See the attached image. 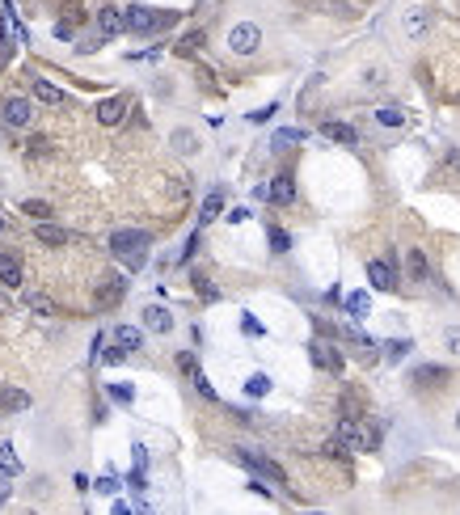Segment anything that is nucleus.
<instances>
[{"instance_id": "obj_50", "label": "nucleus", "mask_w": 460, "mask_h": 515, "mask_svg": "<svg viewBox=\"0 0 460 515\" xmlns=\"http://www.w3.org/2000/svg\"><path fill=\"white\" fill-rule=\"evenodd\" d=\"M456 427H460V410H456Z\"/></svg>"}, {"instance_id": "obj_41", "label": "nucleus", "mask_w": 460, "mask_h": 515, "mask_svg": "<svg viewBox=\"0 0 460 515\" xmlns=\"http://www.w3.org/2000/svg\"><path fill=\"white\" fill-rule=\"evenodd\" d=\"M173 144H178V152H194V135H190V131H178Z\"/></svg>"}, {"instance_id": "obj_12", "label": "nucleus", "mask_w": 460, "mask_h": 515, "mask_svg": "<svg viewBox=\"0 0 460 515\" xmlns=\"http://www.w3.org/2000/svg\"><path fill=\"white\" fill-rule=\"evenodd\" d=\"M30 93H34L38 101H46V106H68V93L56 89L51 81H30Z\"/></svg>"}, {"instance_id": "obj_25", "label": "nucleus", "mask_w": 460, "mask_h": 515, "mask_svg": "<svg viewBox=\"0 0 460 515\" xmlns=\"http://www.w3.org/2000/svg\"><path fill=\"white\" fill-rule=\"evenodd\" d=\"M376 123H384V127H401V123H405V110H401V106H380V110H376Z\"/></svg>"}, {"instance_id": "obj_7", "label": "nucleus", "mask_w": 460, "mask_h": 515, "mask_svg": "<svg viewBox=\"0 0 460 515\" xmlns=\"http://www.w3.org/2000/svg\"><path fill=\"white\" fill-rule=\"evenodd\" d=\"M144 326L152 334H173V313H169V308H161V304H148L144 308Z\"/></svg>"}, {"instance_id": "obj_9", "label": "nucleus", "mask_w": 460, "mask_h": 515, "mask_svg": "<svg viewBox=\"0 0 460 515\" xmlns=\"http://www.w3.org/2000/svg\"><path fill=\"white\" fill-rule=\"evenodd\" d=\"M34 237H38L42 245H68V241H72V233H68V228L51 224V220H34Z\"/></svg>"}, {"instance_id": "obj_33", "label": "nucleus", "mask_w": 460, "mask_h": 515, "mask_svg": "<svg viewBox=\"0 0 460 515\" xmlns=\"http://www.w3.org/2000/svg\"><path fill=\"white\" fill-rule=\"evenodd\" d=\"M271 249H275V253H287V249H291V237H287L283 228H271Z\"/></svg>"}, {"instance_id": "obj_26", "label": "nucleus", "mask_w": 460, "mask_h": 515, "mask_svg": "<svg viewBox=\"0 0 460 515\" xmlns=\"http://www.w3.org/2000/svg\"><path fill=\"white\" fill-rule=\"evenodd\" d=\"M423 30H427V13H423V9H410V13H405V34L418 38Z\"/></svg>"}, {"instance_id": "obj_5", "label": "nucleus", "mask_w": 460, "mask_h": 515, "mask_svg": "<svg viewBox=\"0 0 460 515\" xmlns=\"http://www.w3.org/2000/svg\"><path fill=\"white\" fill-rule=\"evenodd\" d=\"M0 115H5V123H9V127H26V123H30V115H34V106H30L26 97H5Z\"/></svg>"}, {"instance_id": "obj_28", "label": "nucleus", "mask_w": 460, "mask_h": 515, "mask_svg": "<svg viewBox=\"0 0 460 515\" xmlns=\"http://www.w3.org/2000/svg\"><path fill=\"white\" fill-rule=\"evenodd\" d=\"M198 47H203V30H190V34H186V38H182L173 51H178V56H194Z\"/></svg>"}, {"instance_id": "obj_30", "label": "nucleus", "mask_w": 460, "mask_h": 515, "mask_svg": "<svg viewBox=\"0 0 460 515\" xmlns=\"http://www.w3.org/2000/svg\"><path fill=\"white\" fill-rule=\"evenodd\" d=\"M190 380H194V389H198L203 397H207V401H216V389H212V380H207V376H203V372H198V364L190 368Z\"/></svg>"}, {"instance_id": "obj_14", "label": "nucleus", "mask_w": 460, "mask_h": 515, "mask_svg": "<svg viewBox=\"0 0 460 515\" xmlns=\"http://www.w3.org/2000/svg\"><path fill=\"white\" fill-rule=\"evenodd\" d=\"M313 364L325 368V372H342V355L330 342H313Z\"/></svg>"}, {"instance_id": "obj_27", "label": "nucleus", "mask_w": 460, "mask_h": 515, "mask_svg": "<svg viewBox=\"0 0 460 515\" xmlns=\"http://www.w3.org/2000/svg\"><path fill=\"white\" fill-rule=\"evenodd\" d=\"M405 351H414L410 338H397V342H384V355H389V364H397V359H405Z\"/></svg>"}, {"instance_id": "obj_13", "label": "nucleus", "mask_w": 460, "mask_h": 515, "mask_svg": "<svg viewBox=\"0 0 460 515\" xmlns=\"http://www.w3.org/2000/svg\"><path fill=\"white\" fill-rule=\"evenodd\" d=\"M405 283H427V258H423V249H405Z\"/></svg>"}, {"instance_id": "obj_23", "label": "nucleus", "mask_w": 460, "mask_h": 515, "mask_svg": "<svg viewBox=\"0 0 460 515\" xmlns=\"http://www.w3.org/2000/svg\"><path fill=\"white\" fill-rule=\"evenodd\" d=\"M0 473H5V478H17V473H22V460L13 456V448H9V444L0 448Z\"/></svg>"}, {"instance_id": "obj_19", "label": "nucleus", "mask_w": 460, "mask_h": 515, "mask_svg": "<svg viewBox=\"0 0 460 515\" xmlns=\"http://www.w3.org/2000/svg\"><path fill=\"white\" fill-rule=\"evenodd\" d=\"M321 135L334 140V144H355V140H359L355 127H346V123H321Z\"/></svg>"}, {"instance_id": "obj_10", "label": "nucleus", "mask_w": 460, "mask_h": 515, "mask_svg": "<svg viewBox=\"0 0 460 515\" xmlns=\"http://www.w3.org/2000/svg\"><path fill=\"white\" fill-rule=\"evenodd\" d=\"M266 194H271V203H279V208H291V203H296V182H291V174H279Z\"/></svg>"}, {"instance_id": "obj_6", "label": "nucleus", "mask_w": 460, "mask_h": 515, "mask_svg": "<svg viewBox=\"0 0 460 515\" xmlns=\"http://www.w3.org/2000/svg\"><path fill=\"white\" fill-rule=\"evenodd\" d=\"M123 119H127V97H106L97 106V123L101 127H119Z\"/></svg>"}, {"instance_id": "obj_1", "label": "nucleus", "mask_w": 460, "mask_h": 515, "mask_svg": "<svg viewBox=\"0 0 460 515\" xmlns=\"http://www.w3.org/2000/svg\"><path fill=\"white\" fill-rule=\"evenodd\" d=\"M152 245V237L144 228H119L110 233V253L127 258V267H144V249Z\"/></svg>"}, {"instance_id": "obj_2", "label": "nucleus", "mask_w": 460, "mask_h": 515, "mask_svg": "<svg viewBox=\"0 0 460 515\" xmlns=\"http://www.w3.org/2000/svg\"><path fill=\"white\" fill-rule=\"evenodd\" d=\"M173 22H178V13L148 9V5H131V9L123 13V26L135 30V34H157V30H165V26H173Z\"/></svg>"}, {"instance_id": "obj_4", "label": "nucleus", "mask_w": 460, "mask_h": 515, "mask_svg": "<svg viewBox=\"0 0 460 515\" xmlns=\"http://www.w3.org/2000/svg\"><path fill=\"white\" fill-rule=\"evenodd\" d=\"M237 456L245 460L253 473H262V478H271V482H279V486L287 482V473H283L279 460H271V456H262V452H253V448H237Z\"/></svg>"}, {"instance_id": "obj_31", "label": "nucleus", "mask_w": 460, "mask_h": 515, "mask_svg": "<svg viewBox=\"0 0 460 515\" xmlns=\"http://www.w3.org/2000/svg\"><path fill=\"white\" fill-rule=\"evenodd\" d=\"M22 212H26V216H34V220H46V216H51V208H46L42 199H26V203H22Z\"/></svg>"}, {"instance_id": "obj_39", "label": "nucleus", "mask_w": 460, "mask_h": 515, "mask_svg": "<svg viewBox=\"0 0 460 515\" xmlns=\"http://www.w3.org/2000/svg\"><path fill=\"white\" fill-rule=\"evenodd\" d=\"M30 308H34V313H46V317L56 313V304H51L46 296H30Z\"/></svg>"}, {"instance_id": "obj_40", "label": "nucleus", "mask_w": 460, "mask_h": 515, "mask_svg": "<svg viewBox=\"0 0 460 515\" xmlns=\"http://www.w3.org/2000/svg\"><path fill=\"white\" fill-rule=\"evenodd\" d=\"M110 397H114V401H131V397H135V389L119 380V385H110Z\"/></svg>"}, {"instance_id": "obj_44", "label": "nucleus", "mask_w": 460, "mask_h": 515, "mask_svg": "<svg viewBox=\"0 0 460 515\" xmlns=\"http://www.w3.org/2000/svg\"><path fill=\"white\" fill-rule=\"evenodd\" d=\"M131 452H135V469H139V473H144V465H148V448H144V444H135V448H131Z\"/></svg>"}, {"instance_id": "obj_35", "label": "nucleus", "mask_w": 460, "mask_h": 515, "mask_svg": "<svg viewBox=\"0 0 460 515\" xmlns=\"http://www.w3.org/2000/svg\"><path fill=\"white\" fill-rule=\"evenodd\" d=\"M26 148H30V157H46V152H51V140H46V135H34Z\"/></svg>"}, {"instance_id": "obj_24", "label": "nucleus", "mask_w": 460, "mask_h": 515, "mask_svg": "<svg viewBox=\"0 0 460 515\" xmlns=\"http://www.w3.org/2000/svg\"><path fill=\"white\" fill-rule=\"evenodd\" d=\"M220 212H224V194L216 190V194H207V203H203V216H198V220H203V224H212Z\"/></svg>"}, {"instance_id": "obj_11", "label": "nucleus", "mask_w": 460, "mask_h": 515, "mask_svg": "<svg viewBox=\"0 0 460 515\" xmlns=\"http://www.w3.org/2000/svg\"><path fill=\"white\" fill-rule=\"evenodd\" d=\"M97 30H101V38H114V34H123V30H127V26H123V13H119L114 5L97 9Z\"/></svg>"}, {"instance_id": "obj_16", "label": "nucleus", "mask_w": 460, "mask_h": 515, "mask_svg": "<svg viewBox=\"0 0 460 515\" xmlns=\"http://www.w3.org/2000/svg\"><path fill=\"white\" fill-rule=\"evenodd\" d=\"M0 283H5V287H22V262H17V258L13 253H0Z\"/></svg>"}, {"instance_id": "obj_47", "label": "nucleus", "mask_w": 460, "mask_h": 515, "mask_svg": "<svg viewBox=\"0 0 460 515\" xmlns=\"http://www.w3.org/2000/svg\"><path fill=\"white\" fill-rule=\"evenodd\" d=\"M56 34H60V38H72V34H76V26H72V22H60V26H56Z\"/></svg>"}, {"instance_id": "obj_3", "label": "nucleus", "mask_w": 460, "mask_h": 515, "mask_svg": "<svg viewBox=\"0 0 460 515\" xmlns=\"http://www.w3.org/2000/svg\"><path fill=\"white\" fill-rule=\"evenodd\" d=\"M258 47H262V30L253 22H241V26L228 30V51H232V56H253Z\"/></svg>"}, {"instance_id": "obj_20", "label": "nucleus", "mask_w": 460, "mask_h": 515, "mask_svg": "<svg viewBox=\"0 0 460 515\" xmlns=\"http://www.w3.org/2000/svg\"><path fill=\"white\" fill-rule=\"evenodd\" d=\"M368 308H372V296L368 292H350L346 296V313L350 317H368Z\"/></svg>"}, {"instance_id": "obj_8", "label": "nucleus", "mask_w": 460, "mask_h": 515, "mask_svg": "<svg viewBox=\"0 0 460 515\" xmlns=\"http://www.w3.org/2000/svg\"><path fill=\"white\" fill-rule=\"evenodd\" d=\"M368 283H372L376 292H393V287H397L393 262H368Z\"/></svg>"}, {"instance_id": "obj_48", "label": "nucleus", "mask_w": 460, "mask_h": 515, "mask_svg": "<svg viewBox=\"0 0 460 515\" xmlns=\"http://www.w3.org/2000/svg\"><path fill=\"white\" fill-rule=\"evenodd\" d=\"M5 228H9V224H5V212H0V237H5Z\"/></svg>"}, {"instance_id": "obj_21", "label": "nucleus", "mask_w": 460, "mask_h": 515, "mask_svg": "<svg viewBox=\"0 0 460 515\" xmlns=\"http://www.w3.org/2000/svg\"><path fill=\"white\" fill-rule=\"evenodd\" d=\"M0 405H5V410H26V405H30V393H22V389H0Z\"/></svg>"}, {"instance_id": "obj_18", "label": "nucleus", "mask_w": 460, "mask_h": 515, "mask_svg": "<svg viewBox=\"0 0 460 515\" xmlns=\"http://www.w3.org/2000/svg\"><path fill=\"white\" fill-rule=\"evenodd\" d=\"M114 342L131 355V351H139V346H144V330H139V326H119V330H114Z\"/></svg>"}, {"instance_id": "obj_37", "label": "nucleus", "mask_w": 460, "mask_h": 515, "mask_svg": "<svg viewBox=\"0 0 460 515\" xmlns=\"http://www.w3.org/2000/svg\"><path fill=\"white\" fill-rule=\"evenodd\" d=\"M64 22H72V26H80V22H85V9L76 5V0H68V5H64Z\"/></svg>"}, {"instance_id": "obj_38", "label": "nucleus", "mask_w": 460, "mask_h": 515, "mask_svg": "<svg viewBox=\"0 0 460 515\" xmlns=\"http://www.w3.org/2000/svg\"><path fill=\"white\" fill-rule=\"evenodd\" d=\"M194 292H198L203 300H216V287L207 283V275H194Z\"/></svg>"}, {"instance_id": "obj_34", "label": "nucleus", "mask_w": 460, "mask_h": 515, "mask_svg": "<svg viewBox=\"0 0 460 515\" xmlns=\"http://www.w3.org/2000/svg\"><path fill=\"white\" fill-rule=\"evenodd\" d=\"M443 346H448L452 355H460V326H448V330H443Z\"/></svg>"}, {"instance_id": "obj_32", "label": "nucleus", "mask_w": 460, "mask_h": 515, "mask_svg": "<svg viewBox=\"0 0 460 515\" xmlns=\"http://www.w3.org/2000/svg\"><path fill=\"white\" fill-rule=\"evenodd\" d=\"M300 140H304V131H296V127L275 131V148H287V144H300Z\"/></svg>"}, {"instance_id": "obj_43", "label": "nucleus", "mask_w": 460, "mask_h": 515, "mask_svg": "<svg viewBox=\"0 0 460 515\" xmlns=\"http://www.w3.org/2000/svg\"><path fill=\"white\" fill-rule=\"evenodd\" d=\"M271 115H279V106H262V110H253V115H249V123H266Z\"/></svg>"}, {"instance_id": "obj_42", "label": "nucleus", "mask_w": 460, "mask_h": 515, "mask_svg": "<svg viewBox=\"0 0 460 515\" xmlns=\"http://www.w3.org/2000/svg\"><path fill=\"white\" fill-rule=\"evenodd\" d=\"M241 326H245V334H253V338L262 334V321H253V313H245V317H241Z\"/></svg>"}, {"instance_id": "obj_46", "label": "nucleus", "mask_w": 460, "mask_h": 515, "mask_svg": "<svg viewBox=\"0 0 460 515\" xmlns=\"http://www.w3.org/2000/svg\"><path fill=\"white\" fill-rule=\"evenodd\" d=\"M224 220H228V224H241V220H249V212H245V208H232Z\"/></svg>"}, {"instance_id": "obj_15", "label": "nucleus", "mask_w": 460, "mask_h": 515, "mask_svg": "<svg viewBox=\"0 0 460 515\" xmlns=\"http://www.w3.org/2000/svg\"><path fill=\"white\" fill-rule=\"evenodd\" d=\"M123 292H127V279H123V275H110L106 283L97 287V304H106V308H110V304L123 300Z\"/></svg>"}, {"instance_id": "obj_17", "label": "nucleus", "mask_w": 460, "mask_h": 515, "mask_svg": "<svg viewBox=\"0 0 460 515\" xmlns=\"http://www.w3.org/2000/svg\"><path fill=\"white\" fill-rule=\"evenodd\" d=\"M410 380H414V385H448L452 372H448V368H435V364H423V368H414Z\"/></svg>"}, {"instance_id": "obj_49", "label": "nucleus", "mask_w": 460, "mask_h": 515, "mask_svg": "<svg viewBox=\"0 0 460 515\" xmlns=\"http://www.w3.org/2000/svg\"><path fill=\"white\" fill-rule=\"evenodd\" d=\"M5 498H9V486H0V503H5Z\"/></svg>"}, {"instance_id": "obj_36", "label": "nucleus", "mask_w": 460, "mask_h": 515, "mask_svg": "<svg viewBox=\"0 0 460 515\" xmlns=\"http://www.w3.org/2000/svg\"><path fill=\"white\" fill-rule=\"evenodd\" d=\"M93 490H97V494H114V490H119V478H114V473L97 478V482H93Z\"/></svg>"}, {"instance_id": "obj_29", "label": "nucleus", "mask_w": 460, "mask_h": 515, "mask_svg": "<svg viewBox=\"0 0 460 515\" xmlns=\"http://www.w3.org/2000/svg\"><path fill=\"white\" fill-rule=\"evenodd\" d=\"M380 448V431L376 427H359V452H376Z\"/></svg>"}, {"instance_id": "obj_45", "label": "nucleus", "mask_w": 460, "mask_h": 515, "mask_svg": "<svg viewBox=\"0 0 460 515\" xmlns=\"http://www.w3.org/2000/svg\"><path fill=\"white\" fill-rule=\"evenodd\" d=\"M123 359H127V351L114 342V351H106V364H123Z\"/></svg>"}, {"instance_id": "obj_22", "label": "nucleus", "mask_w": 460, "mask_h": 515, "mask_svg": "<svg viewBox=\"0 0 460 515\" xmlns=\"http://www.w3.org/2000/svg\"><path fill=\"white\" fill-rule=\"evenodd\" d=\"M245 393H249V397H266V393H271V376H266V372H253V376L245 380Z\"/></svg>"}]
</instances>
